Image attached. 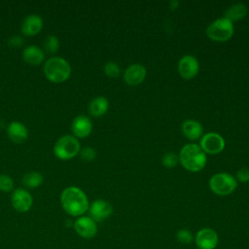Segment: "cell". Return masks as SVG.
Returning <instances> with one entry per match:
<instances>
[{"mask_svg":"<svg viewBox=\"0 0 249 249\" xmlns=\"http://www.w3.org/2000/svg\"><path fill=\"white\" fill-rule=\"evenodd\" d=\"M60 202L64 211L73 217L83 216L89 207L87 195L78 187H67L60 195Z\"/></svg>","mask_w":249,"mask_h":249,"instance_id":"obj_1","label":"cell"},{"mask_svg":"<svg viewBox=\"0 0 249 249\" xmlns=\"http://www.w3.org/2000/svg\"><path fill=\"white\" fill-rule=\"evenodd\" d=\"M178 157L182 166L192 172L200 171L206 163L205 153L199 145L195 143H189L183 146Z\"/></svg>","mask_w":249,"mask_h":249,"instance_id":"obj_2","label":"cell"},{"mask_svg":"<svg viewBox=\"0 0 249 249\" xmlns=\"http://www.w3.org/2000/svg\"><path fill=\"white\" fill-rule=\"evenodd\" d=\"M44 74L53 83H63L71 74V66L67 60L59 56L49 58L44 64Z\"/></svg>","mask_w":249,"mask_h":249,"instance_id":"obj_3","label":"cell"},{"mask_svg":"<svg viewBox=\"0 0 249 249\" xmlns=\"http://www.w3.org/2000/svg\"><path fill=\"white\" fill-rule=\"evenodd\" d=\"M80 151V142L75 136L72 135L61 136L57 139L53 146L54 155L62 160H67L74 158Z\"/></svg>","mask_w":249,"mask_h":249,"instance_id":"obj_4","label":"cell"},{"mask_svg":"<svg viewBox=\"0 0 249 249\" xmlns=\"http://www.w3.org/2000/svg\"><path fill=\"white\" fill-rule=\"evenodd\" d=\"M206 34L216 42L228 41L233 35V24L226 18H217L207 26Z\"/></svg>","mask_w":249,"mask_h":249,"instance_id":"obj_5","label":"cell"},{"mask_svg":"<svg viewBox=\"0 0 249 249\" xmlns=\"http://www.w3.org/2000/svg\"><path fill=\"white\" fill-rule=\"evenodd\" d=\"M211 191L217 196H228L231 194L237 187L236 179L226 172L214 174L209 180Z\"/></svg>","mask_w":249,"mask_h":249,"instance_id":"obj_6","label":"cell"},{"mask_svg":"<svg viewBox=\"0 0 249 249\" xmlns=\"http://www.w3.org/2000/svg\"><path fill=\"white\" fill-rule=\"evenodd\" d=\"M199 146L205 154L215 155L224 150L225 140L217 132H208L202 136Z\"/></svg>","mask_w":249,"mask_h":249,"instance_id":"obj_7","label":"cell"},{"mask_svg":"<svg viewBox=\"0 0 249 249\" xmlns=\"http://www.w3.org/2000/svg\"><path fill=\"white\" fill-rule=\"evenodd\" d=\"M75 231L83 238L90 239L97 233L96 222L89 216H80L73 223Z\"/></svg>","mask_w":249,"mask_h":249,"instance_id":"obj_8","label":"cell"},{"mask_svg":"<svg viewBox=\"0 0 249 249\" xmlns=\"http://www.w3.org/2000/svg\"><path fill=\"white\" fill-rule=\"evenodd\" d=\"M199 70L198 60L191 54L184 55L178 62V72L185 80L195 78Z\"/></svg>","mask_w":249,"mask_h":249,"instance_id":"obj_9","label":"cell"},{"mask_svg":"<svg viewBox=\"0 0 249 249\" xmlns=\"http://www.w3.org/2000/svg\"><path fill=\"white\" fill-rule=\"evenodd\" d=\"M11 202L14 209L24 213L29 211L32 207L33 198L28 191L24 189H16L12 194Z\"/></svg>","mask_w":249,"mask_h":249,"instance_id":"obj_10","label":"cell"},{"mask_svg":"<svg viewBox=\"0 0 249 249\" xmlns=\"http://www.w3.org/2000/svg\"><path fill=\"white\" fill-rule=\"evenodd\" d=\"M89 217L95 222H101L107 219L113 212L112 205L104 199H95L89 207Z\"/></svg>","mask_w":249,"mask_h":249,"instance_id":"obj_11","label":"cell"},{"mask_svg":"<svg viewBox=\"0 0 249 249\" xmlns=\"http://www.w3.org/2000/svg\"><path fill=\"white\" fill-rule=\"evenodd\" d=\"M195 240L199 249H214L218 243V234L213 229L204 228L196 232Z\"/></svg>","mask_w":249,"mask_h":249,"instance_id":"obj_12","label":"cell"},{"mask_svg":"<svg viewBox=\"0 0 249 249\" xmlns=\"http://www.w3.org/2000/svg\"><path fill=\"white\" fill-rule=\"evenodd\" d=\"M147 75L146 68L141 64H131L124 73V79L129 86H137L141 84Z\"/></svg>","mask_w":249,"mask_h":249,"instance_id":"obj_13","label":"cell"},{"mask_svg":"<svg viewBox=\"0 0 249 249\" xmlns=\"http://www.w3.org/2000/svg\"><path fill=\"white\" fill-rule=\"evenodd\" d=\"M71 129L76 138L88 137L92 130L91 121L85 115L77 116L72 122Z\"/></svg>","mask_w":249,"mask_h":249,"instance_id":"obj_14","label":"cell"},{"mask_svg":"<svg viewBox=\"0 0 249 249\" xmlns=\"http://www.w3.org/2000/svg\"><path fill=\"white\" fill-rule=\"evenodd\" d=\"M43 27V19L38 15L27 16L21 23V32L25 36H34L38 34Z\"/></svg>","mask_w":249,"mask_h":249,"instance_id":"obj_15","label":"cell"},{"mask_svg":"<svg viewBox=\"0 0 249 249\" xmlns=\"http://www.w3.org/2000/svg\"><path fill=\"white\" fill-rule=\"evenodd\" d=\"M8 136L13 142L22 143L28 137V130L26 126L20 122H12L7 129Z\"/></svg>","mask_w":249,"mask_h":249,"instance_id":"obj_16","label":"cell"},{"mask_svg":"<svg viewBox=\"0 0 249 249\" xmlns=\"http://www.w3.org/2000/svg\"><path fill=\"white\" fill-rule=\"evenodd\" d=\"M182 131L190 140L198 139L203 133V127L200 123L195 120H187L182 124Z\"/></svg>","mask_w":249,"mask_h":249,"instance_id":"obj_17","label":"cell"},{"mask_svg":"<svg viewBox=\"0 0 249 249\" xmlns=\"http://www.w3.org/2000/svg\"><path fill=\"white\" fill-rule=\"evenodd\" d=\"M23 59L31 65H39L45 58L44 52L35 45L26 47L22 53Z\"/></svg>","mask_w":249,"mask_h":249,"instance_id":"obj_18","label":"cell"},{"mask_svg":"<svg viewBox=\"0 0 249 249\" xmlns=\"http://www.w3.org/2000/svg\"><path fill=\"white\" fill-rule=\"evenodd\" d=\"M109 107L108 99L104 96L94 97L89 104V112L92 117L98 118L103 116Z\"/></svg>","mask_w":249,"mask_h":249,"instance_id":"obj_19","label":"cell"},{"mask_svg":"<svg viewBox=\"0 0 249 249\" xmlns=\"http://www.w3.org/2000/svg\"><path fill=\"white\" fill-rule=\"evenodd\" d=\"M247 14V8L242 3H235L229 7L225 12V17L227 19L232 21L239 20L243 18Z\"/></svg>","mask_w":249,"mask_h":249,"instance_id":"obj_20","label":"cell"},{"mask_svg":"<svg viewBox=\"0 0 249 249\" xmlns=\"http://www.w3.org/2000/svg\"><path fill=\"white\" fill-rule=\"evenodd\" d=\"M43 181H44L43 175L41 173H39V172H36V171L28 172L22 178L23 185L25 187L31 188V189L38 188L39 186L42 185Z\"/></svg>","mask_w":249,"mask_h":249,"instance_id":"obj_21","label":"cell"},{"mask_svg":"<svg viewBox=\"0 0 249 249\" xmlns=\"http://www.w3.org/2000/svg\"><path fill=\"white\" fill-rule=\"evenodd\" d=\"M44 48L50 53H56L59 48V41H58L57 37H55L53 35H50V36L46 37V39L44 41Z\"/></svg>","mask_w":249,"mask_h":249,"instance_id":"obj_22","label":"cell"},{"mask_svg":"<svg viewBox=\"0 0 249 249\" xmlns=\"http://www.w3.org/2000/svg\"><path fill=\"white\" fill-rule=\"evenodd\" d=\"M178 161H179V157L173 152L165 153L161 159V162H162L163 166H165L167 168H172V167L176 166Z\"/></svg>","mask_w":249,"mask_h":249,"instance_id":"obj_23","label":"cell"},{"mask_svg":"<svg viewBox=\"0 0 249 249\" xmlns=\"http://www.w3.org/2000/svg\"><path fill=\"white\" fill-rule=\"evenodd\" d=\"M104 72L110 78H117L120 75V67L117 63L109 61L104 65Z\"/></svg>","mask_w":249,"mask_h":249,"instance_id":"obj_24","label":"cell"},{"mask_svg":"<svg viewBox=\"0 0 249 249\" xmlns=\"http://www.w3.org/2000/svg\"><path fill=\"white\" fill-rule=\"evenodd\" d=\"M14 189V181L13 179L6 174L0 175V190L2 192H10Z\"/></svg>","mask_w":249,"mask_h":249,"instance_id":"obj_25","label":"cell"},{"mask_svg":"<svg viewBox=\"0 0 249 249\" xmlns=\"http://www.w3.org/2000/svg\"><path fill=\"white\" fill-rule=\"evenodd\" d=\"M81 158L86 161L93 160L96 157V151L91 147H85L80 151Z\"/></svg>","mask_w":249,"mask_h":249,"instance_id":"obj_26","label":"cell"},{"mask_svg":"<svg viewBox=\"0 0 249 249\" xmlns=\"http://www.w3.org/2000/svg\"><path fill=\"white\" fill-rule=\"evenodd\" d=\"M177 239L179 242L184 244H189L193 240V234L188 230H180L177 232Z\"/></svg>","mask_w":249,"mask_h":249,"instance_id":"obj_27","label":"cell"},{"mask_svg":"<svg viewBox=\"0 0 249 249\" xmlns=\"http://www.w3.org/2000/svg\"><path fill=\"white\" fill-rule=\"evenodd\" d=\"M236 181L246 183L249 182V168L242 167L236 173Z\"/></svg>","mask_w":249,"mask_h":249,"instance_id":"obj_28","label":"cell"},{"mask_svg":"<svg viewBox=\"0 0 249 249\" xmlns=\"http://www.w3.org/2000/svg\"><path fill=\"white\" fill-rule=\"evenodd\" d=\"M8 43H9V45H10L11 47L18 48V47H20V46L23 44V40H22V38L19 37V36H13V37H11V38L9 39Z\"/></svg>","mask_w":249,"mask_h":249,"instance_id":"obj_29","label":"cell"},{"mask_svg":"<svg viewBox=\"0 0 249 249\" xmlns=\"http://www.w3.org/2000/svg\"><path fill=\"white\" fill-rule=\"evenodd\" d=\"M178 5H179V2H178L177 0H172V1H170V3H169V8H170L171 10H175V9H177Z\"/></svg>","mask_w":249,"mask_h":249,"instance_id":"obj_30","label":"cell"}]
</instances>
